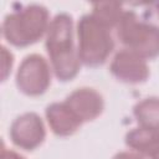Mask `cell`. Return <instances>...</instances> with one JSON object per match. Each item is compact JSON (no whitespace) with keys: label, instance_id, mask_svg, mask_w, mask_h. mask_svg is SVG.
Segmentation results:
<instances>
[{"label":"cell","instance_id":"obj_1","mask_svg":"<svg viewBox=\"0 0 159 159\" xmlns=\"http://www.w3.org/2000/svg\"><path fill=\"white\" fill-rule=\"evenodd\" d=\"M45 47L55 77L61 82L73 80L81 68L78 50L75 45L73 19L68 12H58L50 22Z\"/></svg>","mask_w":159,"mask_h":159},{"label":"cell","instance_id":"obj_2","mask_svg":"<svg viewBox=\"0 0 159 159\" xmlns=\"http://www.w3.org/2000/svg\"><path fill=\"white\" fill-rule=\"evenodd\" d=\"M50 14L41 4L19 5L1 24L4 40L15 47H27L41 40L50 26Z\"/></svg>","mask_w":159,"mask_h":159},{"label":"cell","instance_id":"obj_3","mask_svg":"<svg viewBox=\"0 0 159 159\" xmlns=\"http://www.w3.org/2000/svg\"><path fill=\"white\" fill-rule=\"evenodd\" d=\"M77 50L80 61L87 67L103 65L114 50L112 30L92 14L82 15L77 22Z\"/></svg>","mask_w":159,"mask_h":159},{"label":"cell","instance_id":"obj_4","mask_svg":"<svg viewBox=\"0 0 159 159\" xmlns=\"http://www.w3.org/2000/svg\"><path fill=\"white\" fill-rule=\"evenodd\" d=\"M116 32L124 48L144 60L159 56V26L142 20L134 11H124Z\"/></svg>","mask_w":159,"mask_h":159},{"label":"cell","instance_id":"obj_5","mask_svg":"<svg viewBox=\"0 0 159 159\" xmlns=\"http://www.w3.org/2000/svg\"><path fill=\"white\" fill-rule=\"evenodd\" d=\"M51 71L52 68L43 56L39 53L27 55L16 71L15 83L17 89L30 97L43 94L51 86Z\"/></svg>","mask_w":159,"mask_h":159},{"label":"cell","instance_id":"obj_6","mask_svg":"<svg viewBox=\"0 0 159 159\" xmlns=\"http://www.w3.org/2000/svg\"><path fill=\"white\" fill-rule=\"evenodd\" d=\"M9 135L15 147L26 152H32L45 142L46 128L37 113L26 112L12 120Z\"/></svg>","mask_w":159,"mask_h":159},{"label":"cell","instance_id":"obj_7","mask_svg":"<svg viewBox=\"0 0 159 159\" xmlns=\"http://www.w3.org/2000/svg\"><path fill=\"white\" fill-rule=\"evenodd\" d=\"M109 72L117 81L128 84L143 83L150 75L147 60L127 48L119 50L113 56Z\"/></svg>","mask_w":159,"mask_h":159},{"label":"cell","instance_id":"obj_8","mask_svg":"<svg viewBox=\"0 0 159 159\" xmlns=\"http://www.w3.org/2000/svg\"><path fill=\"white\" fill-rule=\"evenodd\" d=\"M65 103L73 111L82 123L94 120L104 109V99L102 94L91 87H81L72 91L66 97Z\"/></svg>","mask_w":159,"mask_h":159},{"label":"cell","instance_id":"obj_9","mask_svg":"<svg viewBox=\"0 0 159 159\" xmlns=\"http://www.w3.org/2000/svg\"><path fill=\"white\" fill-rule=\"evenodd\" d=\"M45 116L50 129L57 137H70L83 124L65 101L50 103L45 109Z\"/></svg>","mask_w":159,"mask_h":159},{"label":"cell","instance_id":"obj_10","mask_svg":"<svg viewBox=\"0 0 159 159\" xmlns=\"http://www.w3.org/2000/svg\"><path fill=\"white\" fill-rule=\"evenodd\" d=\"M124 143L133 152L149 159H159V130L137 127L125 134Z\"/></svg>","mask_w":159,"mask_h":159},{"label":"cell","instance_id":"obj_11","mask_svg":"<svg viewBox=\"0 0 159 159\" xmlns=\"http://www.w3.org/2000/svg\"><path fill=\"white\" fill-rule=\"evenodd\" d=\"M133 116L139 127L159 130V97L150 96L137 102L133 107Z\"/></svg>","mask_w":159,"mask_h":159},{"label":"cell","instance_id":"obj_12","mask_svg":"<svg viewBox=\"0 0 159 159\" xmlns=\"http://www.w3.org/2000/svg\"><path fill=\"white\" fill-rule=\"evenodd\" d=\"M125 9L119 2H94L92 4V15L111 30H116L123 17Z\"/></svg>","mask_w":159,"mask_h":159},{"label":"cell","instance_id":"obj_13","mask_svg":"<svg viewBox=\"0 0 159 159\" xmlns=\"http://www.w3.org/2000/svg\"><path fill=\"white\" fill-rule=\"evenodd\" d=\"M1 56H2V81H5L9 72H11L12 63H14V56L11 51H9L5 46H1Z\"/></svg>","mask_w":159,"mask_h":159},{"label":"cell","instance_id":"obj_14","mask_svg":"<svg viewBox=\"0 0 159 159\" xmlns=\"http://www.w3.org/2000/svg\"><path fill=\"white\" fill-rule=\"evenodd\" d=\"M112 159H145L144 155L137 153V152H133V150H123V152H119L117 153Z\"/></svg>","mask_w":159,"mask_h":159},{"label":"cell","instance_id":"obj_15","mask_svg":"<svg viewBox=\"0 0 159 159\" xmlns=\"http://www.w3.org/2000/svg\"><path fill=\"white\" fill-rule=\"evenodd\" d=\"M1 159H25V157H22L20 153L7 149L5 145H2L1 149Z\"/></svg>","mask_w":159,"mask_h":159},{"label":"cell","instance_id":"obj_16","mask_svg":"<svg viewBox=\"0 0 159 159\" xmlns=\"http://www.w3.org/2000/svg\"><path fill=\"white\" fill-rule=\"evenodd\" d=\"M152 6L154 7V11H155V12L159 15V1H157V2H153V4H152Z\"/></svg>","mask_w":159,"mask_h":159}]
</instances>
